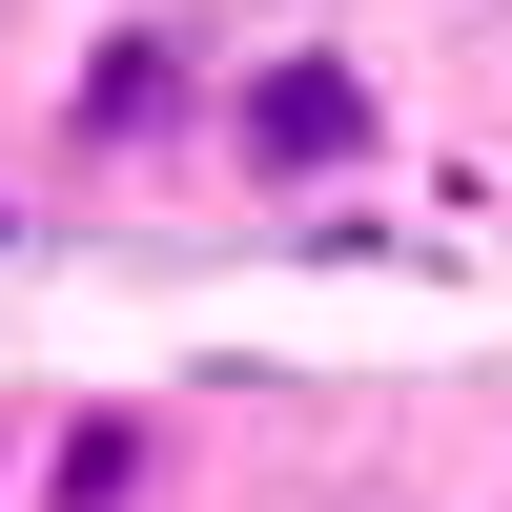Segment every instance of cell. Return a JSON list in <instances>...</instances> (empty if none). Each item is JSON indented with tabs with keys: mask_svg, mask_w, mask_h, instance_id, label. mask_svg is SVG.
Segmentation results:
<instances>
[{
	"mask_svg": "<svg viewBox=\"0 0 512 512\" xmlns=\"http://www.w3.org/2000/svg\"><path fill=\"white\" fill-rule=\"evenodd\" d=\"M205 164H226L246 205H328V185H369L390 164V82L349 62V41H267V62H226V103H205Z\"/></svg>",
	"mask_w": 512,
	"mask_h": 512,
	"instance_id": "7a4b0ae2",
	"label": "cell"
},
{
	"mask_svg": "<svg viewBox=\"0 0 512 512\" xmlns=\"http://www.w3.org/2000/svg\"><path fill=\"white\" fill-rule=\"evenodd\" d=\"M205 103H226V41H205L185 0H123V21L62 62V103H41V164H62V185H144V164H205Z\"/></svg>",
	"mask_w": 512,
	"mask_h": 512,
	"instance_id": "6da1fadb",
	"label": "cell"
},
{
	"mask_svg": "<svg viewBox=\"0 0 512 512\" xmlns=\"http://www.w3.org/2000/svg\"><path fill=\"white\" fill-rule=\"evenodd\" d=\"M21 431H41V410H0V492H21Z\"/></svg>",
	"mask_w": 512,
	"mask_h": 512,
	"instance_id": "277c9868",
	"label": "cell"
},
{
	"mask_svg": "<svg viewBox=\"0 0 512 512\" xmlns=\"http://www.w3.org/2000/svg\"><path fill=\"white\" fill-rule=\"evenodd\" d=\"M164 472H185V431L144 390H82V410L21 431V512H164Z\"/></svg>",
	"mask_w": 512,
	"mask_h": 512,
	"instance_id": "3957f363",
	"label": "cell"
}]
</instances>
